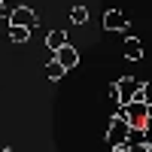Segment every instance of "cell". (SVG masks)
Listing matches in <instances>:
<instances>
[{
  "instance_id": "cell-15",
  "label": "cell",
  "mask_w": 152,
  "mask_h": 152,
  "mask_svg": "<svg viewBox=\"0 0 152 152\" xmlns=\"http://www.w3.org/2000/svg\"><path fill=\"white\" fill-rule=\"evenodd\" d=\"M9 12H12L9 3H0V18H3V21H9Z\"/></svg>"
},
{
  "instance_id": "cell-17",
  "label": "cell",
  "mask_w": 152,
  "mask_h": 152,
  "mask_svg": "<svg viewBox=\"0 0 152 152\" xmlns=\"http://www.w3.org/2000/svg\"><path fill=\"white\" fill-rule=\"evenodd\" d=\"M113 152H131V146L125 143V146H113Z\"/></svg>"
},
{
  "instance_id": "cell-2",
  "label": "cell",
  "mask_w": 152,
  "mask_h": 152,
  "mask_svg": "<svg viewBox=\"0 0 152 152\" xmlns=\"http://www.w3.org/2000/svg\"><path fill=\"white\" fill-rule=\"evenodd\" d=\"M128 134H131V125L125 119H119V116H113L110 128H107V146L110 149L113 146H125V143H128Z\"/></svg>"
},
{
  "instance_id": "cell-1",
  "label": "cell",
  "mask_w": 152,
  "mask_h": 152,
  "mask_svg": "<svg viewBox=\"0 0 152 152\" xmlns=\"http://www.w3.org/2000/svg\"><path fill=\"white\" fill-rule=\"evenodd\" d=\"M116 116L125 119L131 128H143V125L149 122V104H143L140 97L131 100V104H119V107H116Z\"/></svg>"
},
{
  "instance_id": "cell-16",
  "label": "cell",
  "mask_w": 152,
  "mask_h": 152,
  "mask_svg": "<svg viewBox=\"0 0 152 152\" xmlns=\"http://www.w3.org/2000/svg\"><path fill=\"white\" fill-rule=\"evenodd\" d=\"M143 149H149V152H152V131H146V140H143Z\"/></svg>"
},
{
  "instance_id": "cell-7",
  "label": "cell",
  "mask_w": 152,
  "mask_h": 152,
  "mask_svg": "<svg viewBox=\"0 0 152 152\" xmlns=\"http://www.w3.org/2000/svg\"><path fill=\"white\" fill-rule=\"evenodd\" d=\"M67 43H70V40H67V31H64V28H52V31L46 34V49H49L52 55L58 52V49H64Z\"/></svg>"
},
{
  "instance_id": "cell-13",
  "label": "cell",
  "mask_w": 152,
  "mask_h": 152,
  "mask_svg": "<svg viewBox=\"0 0 152 152\" xmlns=\"http://www.w3.org/2000/svg\"><path fill=\"white\" fill-rule=\"evenodd\" d=\"M137 97H140L143 104H149V107H152V79H149V82H143V88H140V94H137ZM137 97H134V100H137Z\"/></svg>"
},
{
  "instance_id": "cell-8",
  "label": "cell",
  "mask_w": 152,
  "mask_h": 152,
  "mask_svg": "<svg viewBox=\"0 0 152 152\" xmlns=\"http://www.w3.org/2000/svg\"><path fill=\"white\" fill-rule=\"evenodd\" d=\"M122 52H125L128 61H140V58H143V43H140V37H125Z\"/></svg>"
},
{
  "instance_id": "cell-10",
  "label": "cell",
  "mask_w": 152,
  "mask_h": 152,
  "mask_svg": "<svg viewBox=\"0 0 152 152\" xmlns=\"http://www.w3.org/2000/svg\"><path fill=\"white\" fill-rule=\"evenodd\" d=\"M9 40H12V43H28V40H31V28H18V24H9Z\"/></svg>"
},
{
  "instance_id": "cell-12",
  "label": "cell",
  "mask_w": 152,
  "mask_h": 152,
  "mask_svg": "<svg viewBox=\"0 0 152 152\" xmlns=\"http://www.w3.org/2000/svg\"><path fill=\"white\" fill-rule=\"evenodd\" d=\"M143 140H146V128H131V134H128V146H143Z\"/></svg>"
},
{
  "instance_id": "cell-11",
  "label": "cell",
  "mask_w": 152,
  "mask_h": 152,
  "mask_svg": "<svg viewBox=\"0 0 152 152\" xmlns=\"http://www.w3.org/2000/svg\"><path fill=\"white\" fill-rule=\"evenodd\" d=\"M70 21H73V24H85V21H88V6L76 3V6L70 9Z\"/></svg>"
},
{
  "instance_id": "cell-3",
  "label": "cell",
  "mask_w": 152,
  "mask_h": 152,
  "mask_svg": "<svg viewBox=\"0 0 152 152\" xmlns=\"http://www.w3.org/2000/svg\"><path fill=\"white\" fill-rule=\"evenodd\" d=\"M116 85H119V104H131V100L140 94V88H143V82L137 79V76H119Z\"/></svg>"
},
{
  "instance_id": "cell-21",
  "label": "cell",
  "mask_w": 152,
  "mask_h": 152,
  "mask_svg": "<svg viewBox=\"0 0 152 152\" xmlns=\"http://www.w3.org/2000/svg\"><path fill=\"white\" fill-rule=\"evenodd\" d=\"M149 119H152V107H149Z\"/></svg>"
},
{
  "instance_id": "cell-6",
  "label": "cell",
  "mask_w": 152,
  "mask_h": 152,
  "mask_svg": "<svg viewBox=\"0 0 152 152\" xmlns=\"http://www.w3.org/2000/svg\"><path fill=\"white\" fill-rule=\"evenodd\" d=\"M52 58H55V61H58V64L64 67V70H73L76 64H79V52H76V49H73L70 43H67L64 49H58V52H55Z\"/></svg>"
},
{
  "instance_id": "cell-5",
  "label": "cell",
  "mask_w": 152,
  "mask_h": 152,
  "mask_svg": "<svg viewBox=\"0 0 152 152\" xmlns=\"http://www.w3.org/2000/svg\"><path fill=\"white\" fill-rule=\"evenodd\" d=\"M104 31H113V34L128 31V15L119 12V9H107L104 12Z\"/></svg>"
},
{
  "instance_id": "cell-14",
  "label": "cell",
  "mask_w": 152,
  "mask_h": 152,
  "mask_svg": "<svg viewBox=\"0 0 152 152\" xmlns=\"http://www.w3.org/2000/svg\"><path fill=\"white\" fill-rule=\"evenodd\" d=\"M107 94H110V100H113V104L119 107V85H116V82H113V85L107 88Z\"/></svg>"
},
{
  "instance_id": "cell-19",
  "label": "cell",
  "mask_w": 152,
  "mask_h": 152,
  "mask_svg": "<svg viewBox=\"0 0 152 152\" xmlns=\"http://www.w3.org/2000/svg\"><path fill=\"white\" fill-rule=\"evenodd\" d=\"M3 152H21V149H3Z\"/></svg>"
},
{
  "instance_id": "cell-18",
  "label": "cell",
  "mask_w": 152,
  "mask_h": 152,
  "mask_svg": "<svg viewBox=\"0 0 152 152\" xmlns=\"http://www.w3.org/2000/svg\"><path fill=\"white\" fill-rule=\"evenodd\" d=\"M131 152H149V149H143V146H131Z\"/></svg>"
},
{
  "instance_id": "cell-4",
  "label": "cell",
  "mask_w": 152,
  "mask_h": 152,
  "mask_svg": "<svg viewBox=\"0 0 152 152\" xmlns=\"http://www.w3.org/2000/svg\"><path fill=\"white\" fill-rule=\"evenodd\" d=\"M9 24H18V28H37V12L31 6H15L9 12Z\"/></svg>"
},
{
  "instance_id": "cell-22",
  "label": "cell",
  "mask_w": 152,
  "mask_h": 152,
  "mask_svg": "<svg viewBox=\"0 0 152 152\" xmlns=\"http://www.w3.org/2000/svg\"><path fill=\"white\" fill-rule=\"evenodd\" d=\"M0 3H6V0H0Z\"/></svg>"
},
{
  "instance_id": "cell-9",
  "label": "cell",
  "mask_w": 152,
  "mask_h": 152,
  "mask_svg": "<svg viewBox=\"0 0 152 152\" xmlns=\"http://www.w3.org/2000/svg\"><path fill=\"white\" fill-rule=\"evenodd\" d=\"M43 76H46V79H49V82H58V79H61V76H67V70H64V67H61V64H58V61L52 58V61H49V64L43 67Z\"/></svg>"
},
{
  "instance_id": "cell-20",
  "label": "cell",
  "mask_w": 152,
  "mask_h": 152,
  "mask_svg": "<svg viewBox=\"0 0 152 152\" xmlns=\"http://www.w3.org/2000/svg\"><path fill=\"white\" fill-rule=\"evenodd\" d=\"M3 24H6V21H3V18H0V31H3Z\"/></svg>"
}]
</instances>
